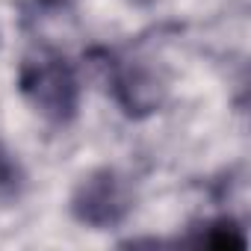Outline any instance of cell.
<instances>
[{"instance_id":"obj_5","label":"cell","mask_w":251,"mask_h":251,"mask_svg":"<svg viewBox=\"0 0 251 251\" xmlns=\"http://www.w3.org/2000/svg\"><path fill=\"white\" fill-rule=\"evenodd\" d=\"M207 227L210 230L201 233L204 245H213V248H242L245 245V239L239 236L233 222H216V225H207Z\"/></svg>"},{"instance_id":"obj_4","label":"cell","mask_w":251,"mask_h":251,"mask_svg":"<svg viewBox=\"0 0 251 251\" xmlns=\"http://www.w3.org/2000/svg\"><path fill=\"white\" fill-rule=\"evenodd\" d=\"M21 186H24V175H21V166L12 160V154L0 145V204H9L21 195Z\"/></svg>"},{"instance_id":"obj_3","label":"cell","mask_w":251,"mask_h":251,"mask_svg":"<svg viewBox=\"0 0 251 251\" xmlns=\"http://www.w3.org/2000/svg\"><path fill=\"white\" fill-rule=\"evenodd\" d=\"M112 95L127 115H148L160 109L166 86L148 65H124L112 74Z\"/></svg>"},{"instance_id":"obj_6","label":"cell","mask_w":251,"mask_h":251,"mask_svg":"<svg viewBox=\"0 0 251 251\" xmlns=\"http://www.w3.org/2000/svg\"><path fill=\"white\" fill-rule=\"evenodd\" d=\"M42 3H48V6H68L71 0H42Z\"/></svg>"},{"instance_id":"obj_1","label":"cell","mask_w":251,"mask_h":251,"mask_svg":"<svg viewBox=\"0 0 251 251\" xmlns=\"http://www.w3.org/2000/svg\"><path fill=\"white\" fill-rule=\"evenodd\" d=\"M21 95L30 100V106L53 121L68 124L77 115L80 106V80L74 68L59 56H36L21 65Z\"/></svg>"},{"instance_id":"obj_2","label":"cell","mask_w":251,"mask_h":251,"mask_svg":"<svg viewBox=\"0 0 251 251\" xmlns=\"http://www.w3.org/2000/svg\"><path fill=\"white\" fill-rule=\"evenodd\" d=\"M133 210V186L115 169H98L80 180L71 195V213L77 222L106 230L121 225Z\"/></svg>"}]
</instances>
